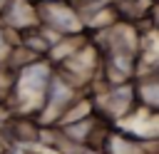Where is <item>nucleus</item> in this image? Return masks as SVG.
Wrapping results in <instances>:
<instances>
[{"instance_id":"obj_2","label":"nucleus","mask_w":159,"mask_h":154,"mask_svg":"<svg viewBox=\"0 0 159 154\" xmlns=\"http://www.w3.org/2000/svg\"><path fill=\"white\" fill-rule=\"evenodd\" d=\"M2 17L10 27H15V30L20 27V32H30L37 27V12H35V5L30 0H10Z\"/></svg>"},{"instance_id":"obj_1","label":"nucleus","mask_w":159,"mask_h":154,"mask_svg":"<svg viewBox=\"0 0 159 154\" xmlns=\"http://www.w3.org/2000/svg\"><path fill=\"white\" fill-rule=\"evenodd\" d=\"M35 12H37V25L42 22L45 27L55 30L60 37L62 35H77L82 30V15L65 0L60 2H35Z\"/></svg>"},{"instance_id":"obj_6","label":"nucleus","mask_w":159,"mask_h":154,"mask_svg":"<svg viewBox=\"0 0 159 154\" xmlns=\"http://www.w3.org/2000/svg\"><path fill=\"white\" fill-rule=\"evenodd\" d=\"M124 2H134V0H124Z\"/></svg>"},{"instance_id":"obj_4","label":"nucleus","mask_w":159,"mask_h":154,"mask_svg":"<svg viewBox=\"0 0 159 154\" xmlns=\"http://www.w3.org/2000/svg\"><path fill=\"white\" fill-rule=\"evenodd\" d=\"M10 52H12V42H7V37H5V32L0 27V62H7Z\"/></svg>"},{"instance_id":"obj_3","label":"nucleus","mask_w":159,"mask_h":154,"mask_svg":"<svg viewBox=\"0 0 159 154\" xmlns=\"http://www.w3.org/2000/svg\"><path fill=\"white\" fill-rule=\"evenodd\" d=\"M134 99L147 112H157V107H159V82H157L154 72L139 75V82L134 84Z\"/></svg>"},{"instance_id":"obj_5","label":"nucleus","mask_w":159,"mask_h":154,"mask_svg":"<svg viewBox=\"0 0 159 154\" xmlns=\"http://www.w3.org/2000/svg\"><path fill=\"white\" fill-rule=\"evenodd\" d=\"M7 5H10V0H0V15L5 12V7H7Z\"/></svg>"}]
</instances>
